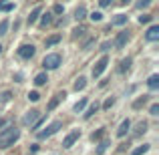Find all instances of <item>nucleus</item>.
<instances>
[{
	"label": "nucleus",
	"instance_id": "nucleus-35",
	"mask_svg": "<svg viewBox=\"0 0 159 155\" xmlns=\"http://www.w3.org/2000/svg\"><path fill=\"white\" fill-rule=\"evenodd\" d=\"M153 20V16L151 14H143V16H139V22L141 24H147V22H151Z\"/></svg>",
	"mask_w": 159,
	"mask_h": 155
},
{
	"label": "nucleus",
	"instance_id": "nucleus-7",
	"mask_svg": "<svg viewBox=\"0 0 159 155\" xmlns=\"http://www.w3.org/2000/svg\"><path fill=\"white\" fill-rule=\"evenodd\" d=\"M16 52H18L20 58H24V61H30V58L36 54V47H34V44H22V47H20Z\"/></svg>",
	"mask_w": 159,
	"mask_h": 155
},
{
	"label": "nucleus",
	"instance_id": "nucleus-29",
	"mask_svg": "<svg viewBox=\"0 0 159 155\" xmlns=\"http://www.w3.org/2000/svg\"><path fill=\"white\" fill-rule=\"evenodd\" d=\"M85 32H87L85 26H77V28L73 30V39H81V36H85Z\"/></svg>",
	"mask_w": 159,
	"mask_h": 155
},
{
	"label": "nucleus",
	"instance_id": "nucleus-6",
	"mask_svg": "<svg viewBox=\"0 0 159 155\" xmlns=\"http://www.w3.org/2000/svg\"><path fill=\"white\" fill-rule=\"evenodd\" d=\"M129 39H131V34H129V30H121L119 34L115 36V40H113V47H115L117 51H121V48H125V44L129 43Z\"/></svg>",
	"mask_w": 159,
	"mask_h": 155
},
{
	"label": "nucleus",
	"instance_id": "nucleus-23",
	"mask_svg": "<svg viewBox=\"0 0 159 155\" xmlns=\"http://www.w3.org/2000/svg\"><path fill=\"white\" fill-rule=\"evenodd\" d=\"M85 87H87V79H85V77H79L77 81H75L73 89H75V91H77V93H79V91H83V89H85Z\"/></svg>",
	"mask_w": 159,
	"mask_h": 155
},
{
	"label": "nucleus",
	"instance_id": "nucleus-39",
	"mask_svg": "<svg viewBox=\"0 0 159 155\" xmlns=\"http://www.w3.org/2000/svg\"><path fill=\"white\" fill-rule=\"evenodd\" d=\"M109 4H111V0H99V6L101 8H107Z\"/></svg>",
	"mask_w": 159,
	"mask_h": 155
},
{
	"label": "nucleus",
	"instance_id": "nucleus-2",
	"mask_svg": "<svg viewBox=\"0 0 159 155\" xmlns=\"http://www.w3.org/2000/svg\"><path fill=\"white\" fill-rule=\"evenodd\" d=\"M62 129V121H52V123H48L47 125V129H44V131H39L36 133V137H39V139H48V137H52L54 133H58Z\"/></svg>",
	"mask_w": 159,
	"mask_h": 155
},
{
	"label": "nucleus",
	"instance_id": "nucleus-31",
	"mask_svg": "<svg viewBox=\"0 0 159 155\" xmlns=\"http://www.w3.org/2000/svg\"><path fill=\"white\" fill-rule=\"evenodd\" d=\"M113 105H115V97H107V99H105V103H103V109L107 111V109H111Z\"/></svg>",
	"mask_w": 159,
	"mask_h": 155
},
{
	"label": "nucleus",
	"instance_id": "nucleus-36",
	"mask_svg": "<svg viewBox=\"0 0 159 155\" xmlns=\"http://www.w3.org/2000/svg\"><path fill=\"white\" fill-rule=\"evenodd\" d=\"M52 12H54V14H62V12H65V6H62V4H54Z\"/></svg>",
	"mask_w": 159,
	"mask_h": 155
},
{
	"label": "nucleus",
	"instance_id": "nucleus-21",
	"mask_svg": "<svg viewBox=\"0 0 159 155\" xmlns=\"http://www.w3.org/2000/svg\"><path fill=\"white\" fill-rule=\"evenodd\" d=\"M58 43H61V34H52V36H48V39L44 40V47L51 48V47H54V44H58Z\"/></svg>",
	"mask_w": 159,
	"mask_h": 155
},
{
	"label": "nucleus",
	"instance_id": "nucleus-9",
	"mask_svg": "<svg viewBox=\"0 0 159 155\" xmlns=\"http://www.w3.org/2000/svg\"><path fill=\"white\" fill-rule=\"evenodd\" d=\"M62 99H65V91H62V93H54L52 97H51V101H48V105H47V113H52L54 109L58 107V103H61Z\"/></svg>",
	"mask_w": 159,
	"mask_h": 155
},
{
	"label": "nucleus",
	"instance_id": "nucleus-20",
	"mask_svg": "<svg viewBox=\"0 0 159 155\" xmlns=\"http://www.w3.org/2000/svg\"><path fill=\"white\" fill-rule=\"evenodd\" d=\"M47 81H48V75H47V73H39V75L34 77V85H36V87L47 85Z\"/></svg>",
	"mask_w": 159,
	"mask_h": 155
},
{
	"label": "nucleus",
	"instance_id": "nucleus-32",
	"mask_svg": "<svg viewBox=\"0 0 159 155\" xmlns=\"http://www.w3.org/2000/svg\"><path fill=\"white\" fill-rule=\"evenodd\" d=\"M91 20H93V22H99V20H103V12H99V10L91 12Z\"/></svg>",
	"mask_w": 159,
	"mask_h": 155
},
{
	"label": "nucleus",
	"instance_id": "nucleus-14",
	"mask_svg": "<svg viewBox=\"0 0 159 155\" xmlns=\"http://www.w3.org/2000/svg\"><path fill=\"white\" fill-rule=\"evenodd\" d=\"M51 24H52V14L51 12H43L40 14V28H47Z\"/></svg>",
	"mask_w": 159,
	"mask_h": 155
},
{
	"label": "nucleus",
	"instance_id": "nucleus-3",
	"mask_svg": "<svg viewBox=\"0 0 159 155\" xmlns=\"http://www.w3.org/2000/svg\"><path fill=\"white\" fill-rule=\"evenodd\" d=\"M61 62H62V58H61V54H58V52H51V54H47V57L43 58V66H44V69H48V71L58 69Z\"/></svg>",
	"mask_w": 159,
	"mask_h": 155
},
{
	"label": "nucleus",
	"instance_id": "nucleus-25",
	"mask_svg": "<svg viewBox=\"0 0 159 155\" xmlns=\"http://www.w3.org/2000/svg\"><path fill=\"white\" fill-rule=\"evenodd\" d=\"M147 121H139V123H137V127H135V135H143L145 131H147Z\"/></svg>",
	"mask_w": 159,
	"mask_h": 155
},
{
	"label": "nucleus",
	"instance_id": "nucleus-24",
	"mask_svg": "<svg viewBox=\"0 0 159 155\" xmlns=\"http://www.w3.org/2000/svg\"><path fill=\"white\" fill-rule=\"evenodd\" d=\"M97 111H99V105H97V103H93V105H89V109L85 111V115H83V117H85V119H91V117H93Z\"/></svg>",
	"mask_w": 159,
	"mask_h": 155
},
{
	"label": "nucleus",
	"instance_id": "nucleus-17",
	"mask_svg": "<svg viewBox=\"0 0 159 155\" xmlns=\"http://www.w3.org/2000/svg\"><path fill=\"white\" fill-rule=\"evenodd\" d=\"M147 101H149V95H143V97L135 99V101H133V109H135V111H139L141 107H145V105H147Z\"/></svg>",
	"mask_w": 159,
	"mask_h": 155
},
{
	"label": "nucleus",
	"instance_id": "nucleus-38",
	"mask_svg": "<svg viewBox=\"0 0 159 155\" xmlns=\"http://www.w3.org/2000/svg\"><path fill=\"white\" fill-rule=\"evenodd\" d=\"M149 115H159V105L153 103L151 107H149Z\"/></svg>",
	"mask_w": 159,
	"mask_h": 155
},
{
	"label": "nucleus",
	"instance_id": "nucleus-28",
	"mask_svg": "<svg viewBox=\"0 0 159 155\" xmlns=\"http://www.w3.org/2000/svg\"><path fill=\"white\" fill-rule=\"evenodd\" d=\"M14 10V2H0V12H10Z\"/></svg>",
	"mask_w": 159,
	"mask_h": 155
},
{
	"label": "nucleus",
	"instance_id": "nucleus-18",
	"mask_svg": "<svg viewBox=\"0 0 159 155\" xmlns=\"http://www.w3.org/2000/svg\"><path fill=\"white\" fill-rule=\"evenodd\" d=\"M147 87H149L151 91L159 89V75H151V77L147 79Z\"/></svg>",
	"mask_w": 159,
	"mask_h": 155
},
{
	"label": "nucleus",
	"instance_id": "nucleus-15",
	"mask_svg": "<svg viewBox=\"0 0 159 155\" xmlns=\"http://www.w3.org/2000/svg\"><path fill=\"white\" fill-rule=\"evenodd\" d=\"M127 18H129L127 14H115L113 20H111V24H113V26H123V24L127 22Z\"/></svg>",
	"mask_w": 159,
	"mask_h": 155
},
{
	"label": "nucleus",
	"instance_id": "nucleus-27",
	"mask_svg": "<svg viewBox=\"0 0 159 155\" xmlns=\"http://www.w3.org/2000/svg\"><path fill=\"white\" fill-rule=\"evenodd\" d=\"M103 135H105V127L97 129V131H95L93 135H91V139H93V141H101V139H103Z\"/></svg>",
	"mask_w": 159,
	"mask_h": 155
},
{
	"label": "nucleus",
	"instance_id": "nucleus-40",
	"mask_svg": "<svg viewBox=\"0 0 159 155\" xmlns=\"http://www.w3.org/2000/svg\"><path fill=\"white\" fill-rule=\"evenodd\" d=\"M149 6V0H141V2H137V8H145Z\"/></svg>",
	"mask_w": 159,
	"mask_h": 155
},
{
	"label": "nucleus",
	"instance_id": "nucleus-22",
	"mask_svg": "<svg viewBox=\"0 0 159 155\" xmlns=\"http://www.w3.org/2000/svg\"><path fill=\"white\" fill-rule=\"evenodd\" d=\"M149 147H151L149 143H143V145H139V147H135V149H133L131 155H145V153L149 151Z\"/></svg>",
	"mask_w": 159,
	"mask_h": 155
},
{
	"label": "nucleus",
	"instance_id": "nucleus-34",
	"mask_svg": "<svg viewBox=\"0 0 159 155\" xmlns=\"http://www.w3.org/2000/svg\"><path fill=\"white\" fill-rule=\"evenodd\" d=\"M8 24H10L8 20H2V22H0V36H4V34H6V30H8Z\"/></svg>",
	"mask_w": 159,
	"mask_h": 155
},
{
	"label": "nucleus",
	"instance_id": "nucleus-16",
	"mask_svg": "<svg viewBox=\"0 0 159 155\" xmlns=\"http://www.w3.org/2000/svg\"><path fill=\"white\" fill-rule=\"evenodd\" d=\"M131 65H133V58H131V57L123 58V61L119 62V73H127V71L131 69Z\"/></svg>",
	"mask_w": 159,
	"mask_h": 155
},
{
	"label": "nucleus",
	"instance_id": "nucleus-4",
	"mask_svg": "<svg viewBox=\"0 0 159 155\" xmlns=\"http://www.w3.org/2000/svg\"><path fill=\"white\" fill-rule=\"evenodd\" d=\"M107 65H109V57H107V54H103V57L95 62V66H93V79H99V77H101V75L105 73Z\"/></svg>",
	"mask_w": 159,
	"mask_h": 155
},
{
	"label": "nucleus",
	"instance_id": "nucleus-1",
	"mask_svg": "<svg viewBox=\"0 0 159 155\" xmlns=\"http://www.w3.org/2000/svg\"><path fill=\"white\" fill-rule=\"evenodd\" d=\"M18 139H20V131L14 127V125H6V129L0 131V149H8Z\"/></svg>",
	"mask_w": 159,
	"mask_h": 155
},
{
	"label": "nucleus",
	"instance_id": "nucleus-13",
	"mask_svg": "<svg viewBox=\"0 0 159 155\" xmlns=\"http://www.w3.org/2000/svg\"><path fill=\"white\" fill-rule=\"evenodd\" d=\"M75 20H79V22H81V20H85L87 18V6L85 4H79L77 8H75Z\"/></svg>",
	"mask_w": 159,
	"mask_h": 155
},
{
	"label": "nucleus",
	"instance_id": "nucleus-19",
	"mask_svg": "<svg viewBox=\"0 0 159 155\" xmlns=\"http://www.w3.org/2000/svg\"><path fill=\"white\" fill-rule=\"evenodd\" d=\"M109 145H111V141H109V139H101V141H99V145H97V155H103L109 149Z\"/></svg>",
	"mask_w": 159,
	"mask_h": 155
},
{
	"label": "nucleus",
	"instance_id": "nucleus-41",
	"mask_svg": "<svg viewBox=\"0 0 159 155\" xmlns=\"http://www.w3.org/2000/svg\"><path fill=\"white\" fill-rule=\"evenodd\" d=\"M109 48H111V43H103V44H101V51H103V52H107Z\"/></svg>",
	"mask_w": 159,
	"mask_h": 155
},
{
	"label": "nucleus",
	"instance_id": "nucleus-37",
	"mask_svg": "<svg viewBox=\"0 0 159 155\" xmlns=\"http://www.w3.org/2000/svg\"><path fill=\"white\" fill-rule=\"evenodd\" d=\"M44 121H47V119H44V117H40V119H39V121H36V123H34V125H32V131H36V133H39V129H40V125H43V123H44Z\"/></svg>",
	"mask_w": 159,
	"mask_h": 155
},
{
	"label": "nucleus",
	"instance_id": "nucleus-30",
	"mask_svg": "<svg viewBox=\"0 0 159 155\" xmlns=\"http://www.w3.org/2000/svg\"><path fill=\"white\" fill-rule=\"evenodd\" d=\"M12 99V93L10 91H4V93H0V103H8Z\"/></svg>",
	"mask_w": 159,
	"mask_h": 155
},
{
	"label": "nucleus",
	"instance_id": "nucleus-26",
	"mask_svg": "<svg viewBox=\"0 0 159 155\" xmlns=\"http://www.w3.org/2000/svg\"><path fill=\"white\" fill-rule=\"evenodd\" d=\"M87 103H89V101H87V99H81V101H79L77 105H75V113H83V111H85V109H87Z\"/></svg>",
	"mask_w": 159,
	"mask_h": 155
},
{
	"label": "nucleus",
	"instance_id": "nucleus-10",
	"mask_svg": "<svg viewBox=\"0 0 159 155\" xmlns=\"http://www.w3.org/2000/svg\"><path fill=\"white\" fill-rule=\"evenodd\" d=\"M145 40H147V43H155V40H159V26H157V24H153V26L147 28V32H145Z\"/></svg>",
	"mask_w": 159,
	"mask_h": 155
},
{
	"label": "nucleus",
	"instance_id": "nucleus-33",
	"mask_svg": "<svg viewBox=\"0 0 159 155\" xmlns=\"http://www.w3.org/2000/svg\"><path fill=\"white\" fill-rule=\"evenodd\" d=\"M40 99V95H39V91H30L28 93V101H32V103H36Z\"/></svg>",
	"mask_w": 159,
	"mask_h": 155
},
{
	"label": "nucleus",
	"instance_id": "nucleus-8",
	"mask_svg": "<svg viewBox=\"0 0 159 155\" xmlns=\"http://www.w3.org/2000/svg\"><path fill=\"white\" fill-rule=\"evenodd\" d=\"M79 137H81V131H79V129H73V131H70L69 135L65 137V141H62V147H65V149H70L75 143H77Z\"/></svg>",
	"mask_w": 159,
	"mask_h": 155
},
{
	"label": "nucleus",
	"instance_id": "nucleus-5",
	"mask_svg": "<svg viewBox=\"0 0 159 155\" xmlns=\"http://www.w3.org/2000/svg\"><path fill=\"white\" fill-rule=\"evenodd\" d=\"M39 119H40V111H39V109H30V111L24 113V117H22V125H26V127H32V125H34Z\"/></svg>",
	"mask_w": 159,
	"mask_h": 155
},
{
	"label": "nucleus",
	"instance_id": "nucleus-12",
	"mask_svg": "<svg viewBox=\"0 0 159 155\" xmlns=\"http://www.w3.org/2000/svg\"><path fill=\"white\" fill-rule=\"evenodd\" d=\"M129 129H131V121L129 119H123L119 125V129H117V137H125L129 133Z\"/></svg>",
	"mask_w": 159,
	"mask_h": 155
},
{
	"label": "nucleus",
	"instance_id": "nucleus-11",
	"mask_svg": "<svg viewBox=\"0 0 159 155\" xmlns=\"http://www.w3.org/2000/svg\"><path fill=\"white\" fill-rule=\"evenodd\" d=\"M40 14H43V6L39 4V6H34V8L30 10V14H28V18H26V20H28V24H34L36 20L40 18Z\"/></svg>",
	"mask_w": 159,
	"mask_h": 155
},
{
	"label": "nucleus",
	"instance_id": "nucleus-43",
	"mask_svg": "<svg viewBox=\"0 0 159 155\" xmlns=\"http://www.w3.org/2000/svg\"><path fill=\"white\" fill-rule=\"evenodd\" d=\"M0 52H2V44H0Z\"/></svg>",
	"mask_w": 159,
	"mask_h": 155
},
{
	"label": "nucleus",
	"instance_id": "nucleus-42",
	"mask_svg": "<svg viewBox=\"0 0 159 155\" xmlns=\"http://www.w3.org/2000/svg\"><path fill=\"white\" fill-rule=\"evenodd\" d=\"M6 125H8V121H6V119H0V129L6 127Z\"/></svg>",
	"mask_w": 159,
	"mask_h": 155
}]
</instances>
